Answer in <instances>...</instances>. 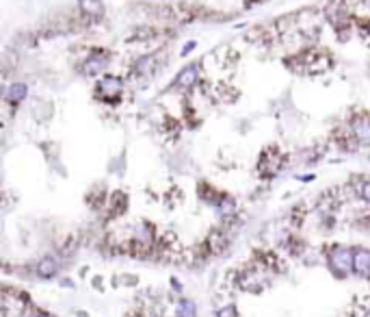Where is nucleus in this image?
Wrapping results in <instances>:
<instances>
[{"label":"nucleus","instance_id":"obj_5","mask_svg":"<svg viewBox=\"0 0 370 317\" xmlns=\"http://www.w3.org/2000/svg\"><path fill=\"white\" fill-rule=\"evenodd\" d=\"M353 272L362 278H370V250L355 248V259H353Z\"/></svg>","mask_w":370,"mask_h":317},{"label":"nucleus","instance_id":"obj_1","mask_svg":"<svg viewBox=\"0 0 370 317\" xmlns=\"http://www.w3.org/2000/svg\"><path fill=\"white\" fill-rule=\"evenodd\" d=\"M353 259H355V250H351L347 246L336 244L329 248L327 263H329V270L334 272V276L338 278H344L353 272Z\"/></svg>","mask_w":370,"mask_h":317},{"label":"nucleus","instance_id":"obj_6","mask_svg":"<svg viewBox=\"0 0 370 317\" xmlns=\"http://www.w3.org/2000/svg\"><path fill=\"white\" fill-rule=\"evenodd\" d=\"M353 135L362 144H370V120L368 117H357L353 122Z\"/></svg>","mask_w":370,"mask_h":317},{"label":"nucleus","instance_id":"obj_4","mask_svg":"<svg viewBox=\"0 0 370 317\" xmlns=\"http://www.w3.org/2000/svg\"><path fill=\"white\" fill-rule=\"evenodd\" d=\"M109 65V54L106 52H93L89 59L85 61V67H83V72L87 74V76H96V74L100 72H104V67Z\"/></svg>","mask_w":370,"mask_h":317},{"label":"nucleus","instance_id":"obj_9","mask_svg":"<svg viewBox=\"0 0 370 317\" xmlns=\"http://www.w3.org/2000/svg\"><path fill=\"white\" fill-rule=\"evenodd\" d=\"M175 317H197V307L193 300H180L175 309Z\"/></svg>","mask_w":370,"mask_h":317},{"label":"nucleus","instance_id":"obj_3","mask_svg":"<svg viewBox=\"0 0 370 317\" xmlns=\"http://www.w3.org/2000/svg\"><path fill=\"white\" fill-rule=\"evenodd\" d=\"M35 272H37V276H39V278H43V281H50V278H54L61 272V261L56 257H46V259H41L39 263H37Z\"/></svg>","mask_w":370,"mask_h":317},{"label":"nucleus","instance_id":"obj_10","mask_svg":"<svg viewBox=\"0 0 370 317\" xmlns=\"http://www.w3.org/2000/svg\"><path fill=\"white\" fill-rule=\"evenodd\" d=\"M80 7H83L87 13H102V0H80Z\"/></svg>","mask_w":370,"mask_h":317},{"label":"nucleus","instance_id":"obj_2","mask_svg":"<svg viewBox=\"0 0 370 317\" xmlns=\"http://www.w3.org/2000/svg\"><path fill=\"white\" fill-rule=\"evenodd\" d=\"M122 89H123V85L117 76H104L98 83V91L106 98V100H115V98L122 94Z\"/></svg>","mask_w":370,"mask_h":317},{"label":"nucleus","instance_id":"obj_7","mask_svg":"<svg viewBox=\"0 0 370 317\" xmlns=\"http://www.w3.org/2000/svg\"><path fill=\"white\" fill-rule=\"evenodd\" d=\"M195 80H197V67L189 65V67H184V70L178 74V78H175V87H191Z\"/></svg>","mask_w":370,"mask_h":317},{"label":"nucleus","instance_id":"obj_11","mask_svg":"<svg viewBox=\"0 0 370 317\" xmlns=\"http://www.w3.org/2000/svg\"><path fill=\"white\" fill-rule=\"evenodd\" d=\"M217 317H238L234 304H228V307H221L217 311Z\"/></svg>","mask_w":370,"mask_h":317},{"label":"nucleus","instance_id":"obj_12","mask_svg":"<svg viewBox=\"0 0 370 317\" xmlns=\"http://www.w3.org/2000/svg\"><path fill=\"white\" fill-rule=\"evenodd\" d=\"M360 194H362V198H364V200H366V202H370V180H368V183H364V185H362Z\"/></svg>","mask_w":370,"mask_h":317},{"label":"nucleus","instance_id":"obj_8","mask_svg":"<svg viewBox=\"0 0 370 317\" xmlns=\"http://www.w3.org/2000/svg\"><path fill=\"white\" fill-rule=\"evenodd\" d=\"M26 85H24V83H13V85H11L9 87V91H7V100L9 102H22L24 100V98H26Z\"/></svg>","mask_w":370,"mask_h":317}]
</instances>
